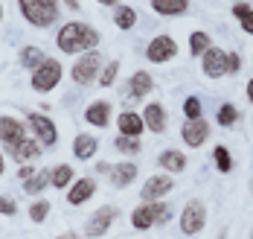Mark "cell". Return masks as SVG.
Here are the masks:
<instances>
[{"instance_id":"cell-1","label":"cell","mask_w":253,"mask_h":239,"mask_svg":"<svg viewBox=\"0 0 253 239\" xmlns=\"http://www.w3.org/2000/svg\"><path fill=\"white\" fill-rule=\"evenodd\" d=\"M55 44L61 53H90L96 44H99V32L90 27V24H82V21H67L64 27L58 29L55 35Z\"/></svg>"},{"instance_id":"cell-2","label":"cell","mask_w":253,"mask_h":239,"mask_svg":"<svg viewBox=\"0 0 253 239\" xmlns=\"http://www.w3.org/2000/svg\"><path fill=\"white\" fill-rule=\"evenodd\" d=\"M18 6H21V15L38 29H47L58 21V3L55 0H18Z\"/></svg>"},{"instance_id":"cell-3","label":"cell","mask_w":253,"mask_h":239,"mask_svg":"<svg viewBox=\"0 0 253 239\" xmlns=\"http://www.w3.org/2000/svg\"><path fill=\"white\" fill-rule=\"evenodd\" d=\"M169 204L166 201H143L137 210L131 213V228H137V231H152L157 225H166L169 222Z\"/></svg>"},{"instance_id":"cell-4","label":"cell","mask_w":253,"mask_h":239,"mask_svg":"<svg viewBox=\"0 0 253 239\" xmlns=\"http://www.w3.org/2000/svg\"><path fill=\"white\" fill-rule=\"evenodd\" d=\"M207 228V204L201 198H192L180 210V234L183 237H198Z\"/></svg>"},{"instance_id":"cell-5","label":"cell","mask_w":253,"mask_h":239,"mask_svg":"<svg viewBox=\"0 0 253 239\" xmlns=\"http://www.w3.org/2000/svg\"><path fill=\"white\" fill-rule=\"evenodd\" d=\"M58 82H61V64L55 58H44V64L32 70V88L38 94H50Z\"/></svg>"},{"instance_id":"cell-6","label":"cell","mask_w":253,"mask_h":239,"mask_svg":"<svg viewBox=\"0 0 253 239\" xmlns=\"http://www.w3.org/2000/svg\"><path fill=\"white\" fill-rule=\"evenodd\" d=\"M99 67H102V55L96 53V50H90V53H84L76 64H73L70 76H73L76 85H90V82L99 76Z\"/></svg>"},{"instance_id":"cell-7","label":"cell","mask_w":253,"mask_h":239,"mask_svg":"<svg viewBox=\"0 0 253 239\" xmlns=\"http://www.w3.org/2000/svg\"><path fill=\"white\" fill-rule=\"evenodd\" d=\"M117 216H120V210H117V207H111V204L99 207V210H96L90 219H87V222H84V234H87L90 239L105 237V234L111 231V225L117 222Z\"/></svg>"},{"instance_id":"cell-8","label":"cell","mask_w":253,"mask_h":239,"mask_svg":"<svg viewBox=\"0 0 253 239\" xmlns=\"http://www.w3.org/2000/svg\"><path fill=\"white\" fill-rule=\"evenodd\" d=\"M175 55H177V44L172 35H154L152 41H149V47H146V58L152 64H166Z\"/></svg>"},{"instance_id":"cell-9","label":"cell","mask_w":253,"mask_h":239,"mask_svg":"<svg viewBox=\"0 0 253 239\" xmlns=\"http://www.w3.org/2000/svg\"><path fill=\"white\" fill-rule=\"evenodd\" d=\"M201 70L207 79H221L227 76V53L221 47H210L207 53L201 55Z\"/></svg>"},{"instance_id":"cell-10","label":"cell","mask_w":253,"mask_h":239,"mask_svg":"<svg viewBox=\"0 0 253 239\" xmlns=\"http://www.w3.org/2000/svg\"><path fill=\"white\" fill-rule=\"evenodd\" d=\"M0 140H3L6 149L12 152L15 146H21L24 140H29V132H26V126L21 120H15V117H0Z\"/></svg>"},{"instance_id":"cell-11","label":"cell","mask_w":253,"mask_h":239,"mask_svg":"<svg viewBox=\"0 0 253 239\" xmlns=\"http://www.w3.org/2000/svg\"><path fill=\"white\" fill-rule=\"evenodd\" d=\"M26 123H29V129L35 132V140L41 143V146H55V140H58V132H55V123H52L50 117H44V114H29L26 117Z\"/></svg>"},{"instance_id":"cell-12","label":"cell","mask_w":253,"mask_h":239,"mask_svg":"<svg viewBox=\"0 0 253 239\" xmlns=\"http://www.w3.org/2000/svg\"><path fill=\"white\" fill-rule=\"evenodd\" d=\"M172 190H175V181H172L169 175H152V178L143 184V190H140V198H143V201H163Z\"/></svg>"},{"instance_id":"cell-13","label":"cell","mask_w":253,"mask_h":239,"mask_svg":"<svg viewBox=\"0 0 253 239\" xmlns=\"http://www.w3.org/2000/svg\"><path fill=\"white\" fill-rule=\"evenodd\" d=\"M180 137H183V143L189 146V149H198L207 143V137H210V123L207 120H186L183 123V129H180Z\"/></svg>"},{"instance_id":"cell-14","label":"cell","mask_w":253,"mask_h":239,"mask_svg":"<svg viewBox=\"0 0 253 239\" xmlns=\"http://www.w3.org/2000/svg\"><path fill=\"white\" fill-rule=\"evenodd\" d=\"M117 129H120V134H126V137H140V134L146 132V120L137 111H123L117 117Z\"/></svg>"},{"instance_id":"cell-15","label":"cell","mask_w":253,"mask_h":239,"mask_svg":"<svg viewBox=\"0 0 253 239\" xmlns=\"http://www.w3.org/2000/svg\"><path fill=\"white\" fill-rule=\"evenodd\" d=\"M93 192H96V181H93V178H79V181L70 184L67 201H70L73 207H82L84 201H90V198H93Z\"/></svg>"},{"instance_id":"cell-16","label":"cell","mask_w":253,"mask_h":239,"mask_svg":"<svg viewBox=\"0 0 253 239\" xmlns=\"http://www.w3.org/2000/svg\"><path fill=\"white\" fill-rule=\"evenodd\" d=\"M143 120H146V129L154 134H163L166 132V123H169L166 108L160 105V102H149V105L143 108Z\"/></svg>"},{"instance_id":"cell-17","label":"cell","mask_w":253,"mask_h":239,"mask_svg":"<svg viewBox=\"0 0 253 239\" xmlns=\"http://www.w3.org/2000/svg\"><path fill=\"white\" fill-rule=\"evenodd\" d=\"M111 187H117V190H126V187L134 184V178H137V163H131V160H123V163H117V166H111Z\"/></svg>"},{"instance_id":"cell-18","label":"cell","mask_w":253,"mask_h":239,"mask_svg":"<svg viewBox=\"0 0 253 239\" xmlns=\"http://www.w3.org/2000/svg\"><path fill=\"white\" fill-rule=\"evenodd\" d=\"M154 91V79L149 70H137V73H131V79H128V96H134V99H143V96H149Z\"/></svg>"},{"instance_id":"cell-19","label":"cell","mask_w":253,"mask_h":239,"mask_svg":"<svg viewBox=\"0 0 253 239\" xmlns=\"http://www.w3.org/2000/svg\"><path fill=\"white\" fill-rule=\"evenodd\" d=\"M111 102H105V99H96V102H90V105L84 108V120L90 123V126H96V129H105L108 123H111Z\"/></svg>"},{"instance_id":"cell-20","label":"cell","mask_w":253,"mask_h":239,"mask_svg":"<svg viewBox=\"0 0 253 239\" xmlns=\"http://www.w3.org/2000/svg\"><path fill=\"white\" fill-rule=\"evenodd\" d=\"M157 163H160V169H166V172H183V169H186V155L177 152V149H166V152L157 155Z\"/></svg>"},{"instance_id":"cell-21","label":"cell","mask_w":253,"mask_h":239,"mask_svg":"<svg viewBox=\"0 0 253 239\" xmlns=\"http://www.w3.org/2000/svg\"><path fill=\"white\" fill-rule=\"evenodd\" d=\"M152 9L163 18H177L189 9V0H152Z\"/></svg>"},{"instance_id":"cell-22","label":"cell","mask_w":253,"mask_h":239,"mask_svg":"<svg viewBox=\"0 0 253 239\" xmlns=\"http://www.w3.org/2000/svg\"><path fill=\"white\" fill-rule=\"evenodd\" d=\"M96 149H99L96 137H90V134H76V140H73V155H76L79 160H90L96 155Z\"/></svg>"},{"instance_id":"cell-23","label":"cell","mask_w":253,"mask_h":239,"mask_svg":"<svg viewBox=\"0 0 253 239\" xmlns=\"http://www.w3.org/2000/svg\"><path fill=\"white\" fill-rule=\"evenodd\" d=\"M9 155H12V158L18 160V163H29V160L41 158V143H38V140H32V137H29V140H24V143H21V146H15V149H12V152H9Z\"/></svg>"},{"instance_id":"cell-24","label":"cell","mask_w":253,"mask_h":239,"mask_svg":"<svg viewBox=\"0 0 253 239\" xmlns=\"http://www.w3.org/2000/svg\"><path fill=\"white\" fill-rule=\"evenodd\" d=\"M114 24H117V27L120 29H134L137 27V12H134V9H131V6H123V3H120V6H114Z\"/></svg>"},{"instance_id":"cell-25","label":"cell","mask_w":253,"mask_h":239,"mask_svg":"<svg viewBox=\"0 0 253 239\" xmlns=\"http://www.w3.org/2000/svg\"><path fill=\"white\" fill-rule=\"evenodd\" d=\"M50 184L58 187V190H67V184H73V166L70 163H58L50 175Z\"/></svg>"},{"instance_id":"cell-26","label":"cell","mask_w":253,"mask_h":239,"mask_svg":"<svg viewBox=\"0 0 253 239\" xmlns=\"http://www.w3.org/2000/svg\"><path fill=\"white\" fill-rule=\"evenodd\" d=\"M210 47H212V38H210L204 29H195V32L189 35V53L192 55H204Z\"/></svg>"},{"instance_id":"cell-27","label":"cell","mask_w":253,"mask_h":239,"mask_svg":"<svg viewBox=\"0 0 253 239\" xmlns=\"http://www.w3.org/2000/svg\"><path fill=\"white\" fill-rule=\"evenodd\" d=\"M50 175H52V169H41V172H35L32 178H26L24 181V190L29 192V195H38L44 187L50 184Z\"/></svg>"},{"instance_id":"cell-28","label":"cell","mask_w":253,"mask_h":239,"mask_svg":"<svg viewBox=\"0 0 253 239\" xmlns=\"http://www.w3.org/2000/svg\"><path fill=\"white\" fill-rule=\"evenodd\" d=\"M44 50H38V47H24L21 50V64L24 67H29V70H38L41 64H44Z\"/></svg>"},{"instance_id":"cell-29","label":"cell","mask_w":253,"mask_h":239,"mask_svg":"<svg viewBox=\"0 0 253 239\" xmlns=\"http://www.w3.org/2000/svg\"><path fill=\"white\" fill-rule=\"evenodd\" d=\"M114 146H117V152H123V155H140V149H143L140 137H126V134H117Z\"/></svg>"},{"instance_id":"cell-30","label":"cell","mask_w":253,"mask_h":239,"mask_svg":"<svg viewBox=\"0 0 253 239\" xmlns=\"http://www.w3.org/2000/svg\"><path fill=\"white\" fill-rule=\"evenodd\" d=\"M215 120H218V126H224V129H230V126H236V123H239V108L233 105V102H224V105L218 108Z\"/></svg>"},{"instance_id":"cell-31","label":"cell","mask_w":253,"mask_h":239,"mask_svg":"<svg viewBox=\"0 0 253 239\" xmlns=\"http://www.w3.org/2000/svg\"><path fill=\"white\" fill-rule=\"evenodd\" d=\"M212 160H215L218 172H224V175L233 169V158H230V149H227V146H215V149H212Z\"/></svg>"},{"instance_id":"cell-32","label":"cell","mask_w":253,"mask_h":239,"mask_svg":"<svg viewBox=\"0 0 253 239\" xmlns=\"http://www.w3.org/2000/svg\"><path fill=\"white\" fill-rule=\"evenodd\" d=\"M117 76H120V61H108L105 70L99 73V88H114Z\"/></svg>"},{"instance_id":"cell-33","label":"cell","mask_w":253,"mask_h":239,"mask_svg":"<svg viewBox=\"0 0 253 239\" xmlns=\"http://www.w3.org/2000/svg\"><path fill=\"white\" fill-rule=\"evenodd\" d=\"M183 117L186 120H201L204 117V105H201L198 96H186L183 99Z\"/></svg>"},{"instance_id":"cell-34","label":"cell","mask_w":253,"mask_h":239,"mask_svg":"<svg viewBox=\"0 0 253 239\" xmlns=\"http://www.w3.org/2000/svg\"><path fill=\"white\" fill-rule=\"evenodd\" d=\"M50 216V201H35L32 207H29V219L32 222H44Z\"/></svg>"},{"instance_id":"cell-35","label":"cell","mask_w":253,"mask_h":239,"mask_svg":"<svg viewBox=\"0 0 253 239\" xmlns=\"http://www.w3.org/2000/svg\"><path fill=\"white\" fill-rule=\"evenodd\" d=\"M0 213H3V216H15V213H18V204H15L12 195H0Z\"/></svg>"},{"instance_id":"cell-36","label":"cell","mask_w":253,"mask_h":239,"mask_svg":"<svg viewBox=\"0 0 253 239\" xmlns=\"http://www.w3.org/2000/svg\"><path fill=\"white\" fill-rule=\"evenodd\" d=\"M242 70V58L239 53H227V73H239Z\"/></svg>"},{"instance_id":"cell-37","label":"cell","mask_w":253,"mask_h":239,"mask_svg":"<svg viewBox=\"0 0 253 239\" xmlns=\"http://www.w3.org/2000/svg\"><path fill=\"white\" fill-rule=\"evenodd\" d=\"M251 9H253L251 3H236V6H233L230 12H233V18H236V21H242V18H245V15L251 12Z\"/></svg>"},{"instance_id":"cell-38","label":"cell","mask_w":253,"mask_h":239,"mask_svg":"<svg viewBox=\"0 0 253 239\" xmlns=\"http://www.w3.org/2000/svg\"><path fill=\"white\" fill-rule=\"evenodd\" d=\"M239 24H242V32H245V35H253V9L242 18V21H239Z\"/></svg>"},{"instance_id":"cell-39","label":"cell","mask_w":253,"mask_h":239,"mask_svg":"<svg viewBox=\"0 0 253 239\" xmlns=\"http://www.w3.org/2000/svg\"><path fill=\"white\" fill-rule=\"evenodd\" d=\"M32 175H35V169H32V166H21V169H18V178H21V181L32 178Z\"/></svg>"},{"instance_id":"cell-40","label":"cell","mask_w":253,"mask_h":239,"mask_svg":"<svg viewBox=\"0 0 253 239\" xmlns=\"http://www.w3.org/2000/svg\"><path fill=\"white\" fill-rule=\"evenodd\" d=\"M245 96H248V99H251V102H253V79L248 82V88H245Z\"/></svg>"},{"instance_id":"cell-41","label":"cell","mask_w":253,"mask_h":239,"mask_svg":"<svg viewBox=\"0 0 253 239\" xmlns=\"http://www.w3.org/2000/svg\"><path fill=\"white\" fill-rule=\"evenodd\" d=\"M96 3H102V6H120V0H96Z\"/></svg>"},{"instance_id":"cell-42","label":"cell","mask_w":253,"mask_h":239,"mask_svg":"<svg viewBox=\"0 0 253 239\" xmlns=\"http://www.w3.org/2000/svg\"><path fill=\"white\" fill-rule=\"evenodd\" d=\"M58 239H79V234H73V231H67V234H61Z\"/></svg>"},{"instance_id":"cell-43","label":"cell","mask_w":253,"mask_h":239,"mask_svg":"<svg viewBox=\"0 0 253 239\" xmlns=\"http://www.w3.org/2000/svg\"><path fill=\"white\" fill-rule=\"evenodd\" d=\"M64 3H67V6H70L73 12H76V9H79V0H64Z\"/></svg>"},{"instance_id":"cell-44","label":"cell","mask_w":253,"mask_h":239,"mask_svg":"<svg viewBox=\"0 0 253 239\" xmlns=\"http://www.w3.org/2000/svg\"><path fill=\"white\" fill-rule=\"evenodd\" d=\"M0 175H3V155H0Z\"/></svg>"},{"instance_id":"cell-45","label":"cell","mask_w":253,"mask_h":239,"mask_svg":"<svg viewBox=\"0 0 253 239\" xmlns=\"http://www.w3.org/2000/svg\"><path fill=\"white\" fill-rule=\"evenodd\" d=\"M0 21H3V3H0Z\"/></svg>"},{"instance_id":"cell-46","label":"cell","mask_w":253,"mask_h":239,"mask_svg":"<svg viewBox=\"0 0 253 239\" xmlns=\"http://www.w3.org/2000/svg\"><path fill=\"white\" fill-rule=\"evenodd\" d=\"M251 239H253V231H251Z\"/></svg>"},{"instance_id":"cell-47","label":"cell","mask_w":253,"mask_h":239,"mask_svg":"<svg viewBox=\"0 0 253 239\" xmlns=\"http://www.w3.org/2000/svg\"><path fill=\"white\" fill-rule=\"evenodd\" d=\"M251 190H253V184H251Z\"/></svg>"}]
</instances>
